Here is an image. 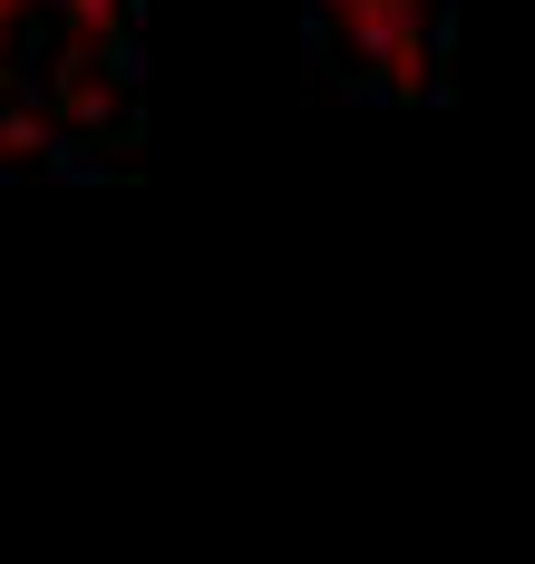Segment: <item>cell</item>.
<instances>
[{
	"label": "cell",
	"mask_w": 535,
	"mask_h": 564,
	"mask_svg": "<svg viewBox=\"0 0 535 564\" xmlns=\"http://www.w3.org/2000/svg\"><path fill=\"white\" fill-rule=\"evenodd\" d=\"M0 108L40 117L68 175L118 166L146 117L137 0H0Z\"/></svg>",
	"instance_id": "cell-1"
},
{
	"label": "cell",
	"mask_w": 535,
	"mask_h": 564,
	"mask_svg": "<svg viewBox=\"0 0 535 564\" xmlns=\"http://www.w3.org/2000/svg\"><path fill=\"white\" fill-rule=\"evenodd\" d=\"M321 78L380 108H428L458 68V0H302Z\"/></svg>",
	"instance_id": "cell-2"
}]
</instances>
